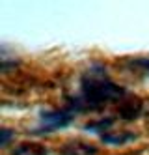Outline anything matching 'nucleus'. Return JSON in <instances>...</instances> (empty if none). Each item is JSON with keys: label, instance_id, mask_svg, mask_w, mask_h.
I'll list each match as a JSON object with an SVG mask.
<instances>
[{"label": "nucleus", "instance_id": "f257e3e1", "mask_svg": "<svg viewBox=\"0 0 149 155\" xmlns=\"http://www.w3.org/2000/svg\"><path fill=\"white\" fill-rule=\"evenodd\" d=\"M125 95V90L118 86L101 65H93L89 68L80 81V97L75 99V108H84V110H97L102 108L108 103L119 101Z\"/></svg>", "mask_w": 149, "mask_h": 155}, {"label": "nucleus", "instance_id": "f03ea898", "mask_svg": "<svg viewBox=\"0 0 149 155\" xmlns=\"http://www.w3.org/2000/svg\"><path fill=\"white\" fill-rule=\"evenodd\" d=\"M73 120V112L67 108L62 110H49V112L41 114V125L39 131H56V129H63L71 124Z\"/></svg>", "mask_w": 149, "mask_h": 155}, {"label": "nucleus", "instance_id": "7ed1b4c3", "mask_svg": "<svg viewBox=\"0 0 149 155\" xmlns=\"http://www.w3.org/2000/svg\"><path fill=\"white\" fill-rule=\"evenodd\" d=\"M63 155H95L97 148L93 144H86V142H69L67 146H63Z\"/></svg>", "mask_w": 149, "mask_h": 155}, {"label": "nucleus", "instance_id": "20e7f679", "mask_svg": "<svg viewBox=\"0 0 149 155\" xmlns=\"http://www.w3.org/2000/svg\"><path fill=\"white\" fill-rule=\"evenodd\" d=\"M9 155H47V148L36 142H24L11 150Z\"/></svg>", "mask_w": 149, "mask_h": 155}, {"label": "nucleus", "instance_id": "39448f33", "mask_svg": "<svg viewBox=\"0 0 149 155\" xmlns=\"http://www.w3.org/2000/svg\"><path fill=\"white\" fill-rule=\"evenodd\" d=\"M101 140L105 144H127V142H132L136 140V135L134 133H105V135H101Z\"/></svg>", "mask_w": 149, "mask_h": 155}, {"label": "nucleus", "instance_id": "423d86ee", "mask_svg": "<svg viewBox=\"0 0 149 155\" xmlns=\"http://www.w3.org/2000/svg\"><path fill=\"white\" fill-rule=\"evenodd\" d=\"M140 108H142V105H140L138 99H136V101H131V103H125V105H121V108H119V116H121L125 121H132L136 116L140 114Z\"/></svg>", "mask_w": 149, "mask_h": 155}, {"label": "nucleus", "instance_id": "0eeeda50", "mask_svg": "<svg viewBox=\"0 0 149 155\" xmlns=\"http://www.w3.org/2000/svg\"><path fill=\"white\" fill-rule=\"evenodd\" d=\"M112 125H114V118H105V120L97 121V124H88V125H84V129L86 131H99L101 135H105V131L108 127H112Z\"/></svg>", "mask_w": 149, "mask_h": 155}, {"label": "nucleus", "instance_id": "6e6552de", "mask_svg": "<svg viewBox=\"0 0 149 155\" xmlns=\"http://www.w3.org/2000/svg\"><path fill=\"white\" fill-rule=\"evenodd\" d=\"M11 137H13V131H11V129H8V127H4L2 131H0V144H2V146L6 148Z\"/></svg>", "mask_w": 149, "mask_h": 155}, {"label": "nucleus", "instance_id": "1a4fd4ad", "mask_svg": "<svg viewBox=\"0 0 149 155\" xmlns=\"http://www.w3.org/2000/svg\"><path fill=\"white\" fill-rule=\"evenodd\" d=\"M132 64L138 65V68H142V69H145L149 73V60H145V58H136V60H132Z\"/></svg>", "mask_w": 149, "mask_h": 155}]
</instances>
